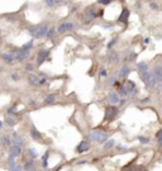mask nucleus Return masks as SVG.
<instances>
[{
    "label": "nucleus",
    "instance_id": "f257e3e1",
    "mask_svg": "<svg viewBox=\"0 0 162 171\" xmlns=\"http://www.w3.org/2000/svg\"><path fill=\"white\" fill-rule=\"evenodd\" d=\"M48 30H50V28H48L47 25L42 24V25H37V27L29 28V33L32 34V37H34V38H41V37L47 36Z\"/></svg>",
    "mask_w": 162,
    "mask_h": 171
},
{
    "label": "nucleus",
    "instance_id": "f03ea898",
    "mask_svg": "<svg viewBox=\"0 0 162 171\" xmlns=\"http://www.w3.org/2000/svg\"><path fill=\"white\" fill-rule=\"evenodd\" d=\"M137 68H138V72H139V75H141L142 80H143L146 84H147L148 79H149V74H151V72L148 71L147 63H146V62H139L138 65H137Z\"/></svg>",
    "mask_w": 162,
    "mask_h": 171
},
{
    "label": "nucleus",
    "instance_id": "7ed1b4c3",
    "mask_svg": "<svg viewBox=\"0 0 162 171\" xmlns=\"http://www.w3.org/2000/svg\"><path fill=\"white\" fill-rule=\"evenodd\" d=\"M91 138H93L94 141H96L98 143H105L106 140H108V136H106V133L105 132H103L100 129H95L91 132Z\"/></svg>",
    "mask_w": 162,
    "mask_h": 171
},
{
    "label": "nucleus",
    "instance_id": "20e7f679",
    "mask_svg": "<svg viewBox=\"0 0 162 171\" xmlns=\"http://www.w3.org/2000/svg\"><path fill=\"white\" fill-rule=\"evenodd\" d=\"M123 89L126 91V95H134L136 94V85L131 80H127L126 84L123 85Z\"/></svg>",
    "mask_w": 162,
    "mask_h": 171
},
{
    "label": "nucleus",
    "instance_id": "39448f33",
    "mask_svg": "<svg viewBox=\"0 0 162 171\" xmlns=\"http://www.w3.org/2000/svg\"><path fill=\"white\" fill-rule=\"evenodd\" d=\"M28 55H29V52H25V51H22V50H17V51L13 52L15 61H24L25 58H28Z\"/></svg>",
    "mask_w": 162,
    "mask_h": 171
},
{
    "label": "nucleus",
    "instance_id": "423d86ee",
    "mask_svg": "<svg viewBox=\"0 0 162 171\" xmlns=\"http://www.w3.org/2000/svg\"><path fill=\"white\" fill-rule=\"evenodd\" d=\"M117 113H118V109L114 108V106H109V108H106V110H105V120L113 119L117 115Z\"/></svg>",
    "mask_w": 162,
    "mask_h": 171
},
{
    "label": "nucleus",
    "instance_id": "0eeeda50",
    "mask_svg": "<svg viewBox=\"0 0 162 171\" xmlns=\"http://www.w3.org/2000/svg\"><path fill=\"white\" fill-rule=\"evenodd\" d=\"M48 55H50V50H41L38 52V56H37V62L41 65L42 62H45L47 60Z\"/></svg>",
    "mask_w": 162,
    "mask_h": 171
},
{
    "label": "nucleus",
    "instance_id": "6e6552de",
    "mask_svg": "<svg viewBox=\"0 0 162 171\" xmlns=\"http://www.w3.org/2000/svg\"><path fill=\"white\" fill-rule=\"evenodd\" d=\"M72 28H74L72 23H62V24L58 25L57 32H58V33H65V32H67V30H71Z\"/></svg>",
    "mask_w": 162,
    "mask_h": 171
},
{
    "label": "nucleus",
    "instance_id": "1a4fd4ad",
    "mask_svg": "<svg viewBox=\"0 0 162 171\" xmlns=\"http://www.w3.org/2000/svg\"><path fill=\"white\" fill-rule=\"evenodd\" d=\"M152 72H153V75H155L156 83H160V81H162V66H161V65L156 66V67H155V70H153Z\"/></svg>",
    "mask_w": 162,
    "mask_h": 171
},
{
    "label": "nucleus",
    "instance_id": "9d476101",
    "mask_svg": "<svg viewBox=\"0 0 162 171\" xmlns=\"http://www.w3.org/2000/svg\"><path fill=\"white\" fill-rule=\"evenodd\" d=\"M28 81L32 85H34V86H39V85H42V77H38V76H36V75H29Z\"/></svg>",
    "mask_w": 162,
    "mask_h": 171
},
{
    "label": "nucleus",
    "instance_id": "9b49d317",
    "mask_svg": "<svg viewBox=\"0 0 162 171\" xmlns=\"http://www.w3.org/2000/svg\"><path fill=\"white\" fill-rule=\"evenodd\" d=\"M89 148H90V145H89V142H86V141H81V143L77 146L76 148V151L79 153H82V152H86V151H89Z\"/></svg>",
    "mask_w": 162,
    "mask_h": 171
},
{
    "label": "nucleus",
    "instance_id": "f8f14e48",
    "mask_svg": "<svg viewBox=\"0 0 162 171\" xmlns=\"http://www.w3.org/2000/svg\"><path fill=\"white\" fill-rule=\"evenodd\" d=\"M108 99H109V103H110V104H118V103H119V100H120V99H119V95H118L117 93H114V91L109 94Z\"/></svg>",
    "mask_w": 162,
    "mask_h": 171
},
{
    "label": "nucleus",
    "instance_id": "ddd939ff",
    "mask_svg": "<svg viewBox=\"0 0 162 171\" xmlns=\"http://www.w3.org/2000/svg\"><path fill=\"white\" fill-rule=\"evenodd\" d=\"M12 143H13V146H20L23 145V140L17 135V133H14L13 135V138H12Z\"/></svg>",
    "mask_w": 162,
    "mask_h": 171
},
{
    "label": "nucleus",
    "instance_id": "4468645a",
    "mask_svg": "<svg viewBox=\"0 0 162 171\" xmlns=\"http://www.w3.org/2000/svg\"><path fill=\"white\" fill-rule=\"evenodd\" d=\"M128 17H129V10H128L127 8H124L123 12H122V14L119 15V22H127Z\"/></svg>",
    "mask_w": 162,
    "mask_h": 171
},
{
    "label": "nucleus",
    "instance_id": "2eb2a0df",
    "mask_svg": "<svg viewBox=\"0 0 162 171\" xmlns=\"http://www.w3.org/2000/svg\"><path fill=\"white\" fill-rule=\"evenodd\" d=\"M1 58L8 63H12L14 61V56L10 55V53H1Z\"/></svg>",
    "mask_w": 162,
    "mask_h": 171
},
{
    "label": "nucleus",
    "instance_id": "dca6fc26",
    "mask_svg": "<svg viewBox=\"0 0 162 171\" xmlns=\"http://www.w3.org/2000/svg\"><path fill=\"white\" fill-rule=\"evenodd\" d=\"M129 67H127V66H123L122 68H120V71H119V77H127V75L129 74Z\"/></svg>",
    "mask_w": 162,
    "mask_h": 171
},
{
    "label": "nucleus",
    "instance_id": "f3484780",
    "mask_svg": "<svg viewBox=\"0 0 162 171\" xmlns=\"http://www.w3.org/2000/svg\"><path fill=\"white\" fill-rule=\"evenodd\" d=\"M32 46H33V41L30 39L29 42H27V43H25L23 47H22L20 50H22V51H25V52H29V50L32 48Z\"/></svg>",
    "mask_w": 162,
    "mask_h": 171
},
{
    "label": "nucleus",
    "instance_id": "a211bd4d",
    "mask_svg": "<svg viewBox=\"0 0 162 171\" xmlns=\"http://www.w3.org/2000/svg\"><path fill=\"white\" fill-rule=\"evenodd\" d=\"M30 136H32V138H33L34 141H41V135L36 129H32L30 131Z\"/></svg>",
    "mask_w": 162,
    "mask_h": 171
},
{
    "label": "nucleus",
    "instance_id": "6ab92c4d",
    "mask_svg": "<svg viewBox=\"0 0 162 171\" xmlns=\"http://www.w3.org/2000/svg\"><path fill=\"white\" fill-rule=\"evenodd\" d=\"M56 101V98L53 97V95H48V97L45 99V103L46 104H53Z\"/></svg>",
    "mask_w": 162,
    "mask_h": 171
},
{
    "label": "nucleus",
    "instance_id": "aec40b11",
    "mask_svg": "<svg viewBox=\"0 0 162 171\" xmlns=\"http://www.w3.org/2000/svg\"><path fill=\"white\" fill-rule=\"evenodd\" d=\"M114 143H115V141H114V140H109V141H106V142L104 143V148H105V149H109V148H111L113 146H114Z\"/></svg>",
    "mask_w": 162,
    "mask_h": 171
},
{
    "label": "nucleus",
    "instance_id": "412c9836",
    "mask_svg": "<svg viewBox=\"0 0 162 171\" xmlns=\"http://www.w3.org/2000/svg\"><path fill=\"white\" fill-rule=\"evenodd\" d=\"M3 143H4V145H7V146H10V143H12V138H10L9 136H5L3 138Z\"/></svg>",
    "mask_w": 162,
    "mask_h": 171
},
{
    "label": "nucleus",
    "instance_id": "4be33fe9",
    "mask_svg": "<svg viewBox=\"0 0 162 171\" xmlns=\"http://www.w3.org/2000/svg\"><path fill=\"white\" fill-rule=\"evenodd\" d=\"M156 138H157V141H158V145L162 146V129L157 132V135H156Z\"/></svg>",
    "mask_w": 162,
    "mask_h": 171
},
{
    "label": "nucleus",
    "instance_id": "5701e85b",
    "mask_svg": "<svg viewBox=\"0 0 162 171\" xmlns=\"http://www.w3.org/2000/svg\"><path fill=\"white\" fill-rule=\"evenodd\" d=\"M48 155H50V153L46 152V153L42 156V165H43V166H45V167L47 166V158H48Z\"/></svg>",
    "mask_w": 162,
    "mask_h": 171
},
{
    "label": "nucleus",
    "instance_id": "b1692460",
    "mask_svg": "<svg viewBox=\"0 0 162 171\" xmlns=\"http://www.w3.org/2000/svg\"><path fill=\"white\" fill-rule=\"evenodd\" d=\"M5 120H7V123L9 126H14L15 124V119L12 118V117H7V119H5Z\"/></svg>",
    "mask_w": 162,
    "mask_h": 171
},
{
    "label": "nucleus",
    "instance_id": "393cba45",
    "mask_svg": "<svg viewBox=\"0 0 162 171\" xmlns=\"http://www.w3.org/2000/svg\"><path fill=\"white\" fill-rule=\"evenodd\" d=\"M32 166H33V161H29V162H27V164L24 165V169H25V170H28V171H29Z\"/></svg>",
    "mask_w": 162,
    "mask_h": 171
},
{
    "label": "nucleus",
    "instance_id": "a878e982",
    "mask_svg": "<svg viewBox=\"0 0 162 171\" xmlns=\"http://www.w3.org/2000/svg\"><path fill=\"white\" fill-rule=\"evenodd\" d=\"M55 28H51L50 30H48V33H47V37H53V36H55Z\"/></svg>",
    "mask_w": 162,
    "mask_h": 171
},
{
    "label": "nucleus",
    "instance_id": "bb28decb",
    "mask_svg": "<svg viewBox=\"0 0 162 171\" xmlns=\"http://www.w3.org/2000/svg\"><path fill=\"white\" fill-rule=\"evenodd\" d=\"M110 58V62L113 61V62H115V61H118V55H115V53H113V55L109 57Z\"/></svg>",
    "mask_w": 162,
    "mask_h": 171
},
{
    "label": "nucleus",
    "instance_id": "cd10ccee",
    "mask_svg": "<svg viewBox=\"0 0 162 171\" xmlns=\"http://www.w3.org/2000/svg\"><path fill=\"white\" fill-rule=\"evenodd\" d=\"M139 141H141L142 143H144V145L149 142V140H148V138H146V137H139Z\"/></svg>",
    "mask_w": 162,
    "mask_h": 171
},
{
    "label": "nucleus",
    "instance_id": "c85d7f7f",
    "mask_svg": "<svg viewBox=\"0 0 162 171\" xmlns=\"http://www.w3.org/2000/svg\"><path fill=\"white\" fill-rule=\"evenodd\" d=\"M29 156H32V157H37V153H36V151H34L33 148L29 149Z\"/></svg>",
    "mask_w": 162,
    "mask_h": 171
},
{
    "label": "nucleus",
    "instance_id": "c756f323",
    "mask_svg": "<svg viewBox=\"0 0 162 171\" xmlns=\"http://www.w3.org/2000/svg\"><path fill=\"white\" fill-rule=\"evenodd\" d=\"M25 70H27V71H33V65H27Z\"/></svg>",
    "mask_w": 162,
    "mask_h": 171
},
{
    "label": "nucleus",
    "instance_id": "7c9ffc66",
    "mask_svg": "<svg viewBox=\"0 0 162 171\" xmlns=\"http://www.w3.org/2000/svg\"><path fill=\"white\" fill-rule=\"evenodd\" d=\"M151 8H152L153 10H156V9H158V5H156L155 3H151Z\"/></svg>",
    "mask_w": 162,
    "mask_h": 171
},
{
    "label": "nucleus",
    "instance_id": "2f4dec72",
    "mask_svg": "<svg viewBox=\"0 0 162 171\" xmlns=\"http://www.w3.org/2000/svg\"><path fill=\"white\" fill-rule=\"evenodd\" d=\"M99 3H100V4H104V5H108V4L110 3V0H106V1H105V0H104V1H101V0H100Z\"/></svg>",
    "mask_w": 162,
    "mask_h": 171
},
{
    "label": "nucleus",
    "instance_id": "473e14b6",
    "mask_svg": "<svg viewBox=\"0 0 162 171\" xmlns=\"http://www.w3.org/2000/svg\"><path fill=\"white\" fill-rule=\"evenodd\" d=\"M131 171H146L143 167H138V169H133V170H131Z\"/></svg>",
    "mask_w": 162,
    "mask_h": 171
},
{
    "label": "nucleus",
    "instance_id": "72a5a7b5",
    "mask_svg": "<svg viewBox=\"0 0 162 171\" xmlns=\"http://www.w3.org/2000/svg\"><path fill=\"white\" fill-rule=\"evenodd\" d=\"M114 83H115V79H114V77H111V79H110V81H109V84H110V85H113Z\"/></svg>",
    "mask_w": 162,
    "mask_h": 171
},
{
    "label": "nucleus",
    "instance_id": "f704fd0d",
    "mask_svg": "<svg viewBox=\"0 0 162 171\" xmlns=\"http://www.w3.org/2000/svg\"><path fill=\"white\" fill-rule=\"evenodd\" d=\"M19 170H20V167H19V166H15L14 169H12L10 171H19Z\"/></svg>",
    "mask_w": 162,
    "mask_h": 171
},
{
    "label": "nucleus",
    "instance_id": "c9c22d12",
    "mask_svg": "<svg viewBox=\"0 0 162 171\" xmlns=\"http://www.w3.org/2000/svg\"><path fill=\"white\" fill-rule=\"evenodd\" d=\"M9 113H17V110H15V108H12L9 109Z\"/></svg>",
    "mask_w": 162,
    "mask_h": 171
},
{
    "label": "nucleus",
    "instance_id": "e433bc0d",
    "mask_svg": "<svg viewBox=\"0 0 162 171\" xmlns=\"http://www.w3.org/2000/svg\"><path fill=\"white\" fill-rule=\"evenodd\" d=\"M100 75H101V76H105V75H106L105 70H101V71H100Z\"/></svg>",
    "mask_w": 162,
    "mask_h": 171
},
{
    "label": "nucleus",
    "instance_id": "4c0bfd02",
    "mask_svg": "<svg viewBox=\"0 0 162 171\" xmlns=\"http://www.w3.org/2000/svg\"><path fill=\"white\" fill-rule=\"evenodd\" d=\"M144 43L148 45V43H149V38H146V39H144Z\"/></svg>",
    "mask_w": 162,
    "mask_h": 171
},
{
    "label": "nucleus",
    "instance_id": "58836bf2",
    "mask_svg": "<svg viewBox=\"0 0 162 171\" xmlns=\"http://www.w3.org/2000/svg\"><path fill=\"white\" fill-rule=\"evenodd\" d=\"M29 171H37V170H36V169H30Z\"/></svg>",
    "mask_w": 162,
    "mask_h": 171
},
{
    "label": "nucleus",
    "instance_id": "ea45409f",
    "mask_svg": "<svg viewBox=\"0 0 162 171\" xmlns=\"http://www.w3.org/2000/svg\"><path fill=\"white\" fill-rule=\"evenodd\" d=\"M1 126H3V122H1V120H0V127H1Z\"/></svg>",
    "mask_w": 162,
    "mask_h": 171
}]
</instances>
